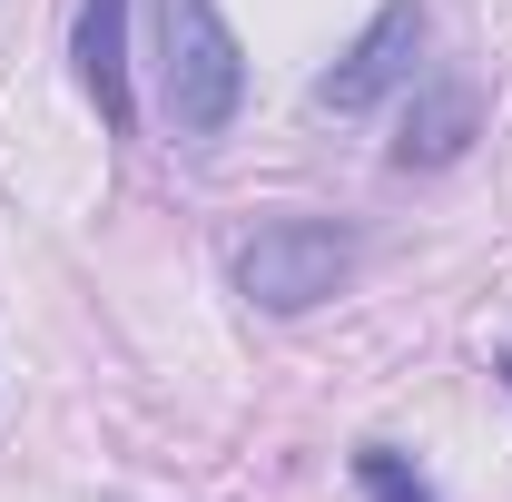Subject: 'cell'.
Wrapping results in <instances>:
<instances>
[{
    "label": "cell",
    "instance_id": "6da1fadb",
    "mask_svg": "<svg viewBox=\"0 0 512 502\" xmlns=\"http://www.w3.org/2000/svg\"><path fill=\"white\" fill-rule=\"evenodd\" d=\"M247 109V50L217 0H158V119L168 138H217Z\"/></svg>",
    "mask_w": 512,
    "mask_h": 502
},
{
    "label": "cell",
    "instance_id": "8992f818",
    "mask_svg": "<svg viewBox=\"0 0 512 502\" xmlns=\"http://www.w3.org/2000/svg\"><path fill=\"white\" fill-rule=\"evenodd\" d=\"M355 483H365V502H434V483H424L394 443H365V453H355Z\"/></svg>",
    "mask_w": 512,
    "mask_h": 502
},
{
    "label": "cell",
    "instance_id": "3957f363",
    "mask_svg": "<svg viewBox=\"0 0 512 502\" xmlns=\"http://www.w3.org/2000/svg\"><path fill=\"white\" fill-rule=\"evenodd\" d=\"M414 60H424V0H384L375 20H365V40L316 79V109L325 119H365L375 99H394L414 79Z\"/></svg>",
    "mask_w": 512,
    "mask_h": 502
},
{
    "label": "cell",
    "instance_id": "277c9868",
    "mask_svg": "<svg viewBox=\"0 0 512 502\" xmlns=\"http://www.w3.org/2000/svg\"><path fill=\"white\" fill-rule=\"evenodd\" d=\"M473 138H483V89L473 79H434V89H414V109L394 128V168H453Z\"/></svg>",
    "mask_w": 512,
    "mask_h": 502
},
{
    "label": "cell",
    "instance_id": "7a4b0ae2",
    "mask_svg": "<svg viewBox=\"0 0 512 502\" xmlns=\"http://www.w3.org/2000/svg\"><path fill=\"white\" fill-rule=\"evenodd\" d=\"M345 276H355V227H335V217H276L237 247V296L266 315L325 306Z\"/></svg>",
    "mask_w": 512,
    "mask_h": 502
},
{
    "label": "cell",
    "instance_id": "5b68a950",
    "mask_svg": "<svg viewBox=\"0 0 512 502\" xmlns=\"http://www.w3.org/2000/svg\"><path fill=\"white\" fill-rule=\"evenodd\" d=\"M69 60H79V89H89L99 128H128V119H138V99H128V0H79Z\"/></svg>",
    "mask_w": 512,
    "mask_h": 502
}]
</instances>
